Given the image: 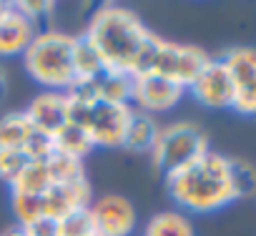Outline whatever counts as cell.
<instances>
[{"mask_svg":"<svg viewBox=\"0 0 256 236\" xmlns=\"http://www.w3.org/2000/svg\"><path fill=\"white\" fill-rule=\"evenodd\" d=\"M80 38L93 48L106 70L138 76L154 30L131 8L106 3L93 10Z\"/></svg>","mask_w":256,"mask_h":236,"instance_id":"obj_1","label":"cell"},{"mask_svg":"<svg viewBox=\"0 0 256 236\" xmlns=\"http://www.w3.org/2000/svg\"><path fill=\"white\" fill-rule=\"evenodd\" d=\"M164 178L171 201L188 214H214L236 201L228 156L211 148Z\"/></svg>","mask_w":256,"mask_h":236,"instance_id":"obj_2","label":"cell"},{"mask_svg":"<svg viewBox=\"0 0 256 236\" xmlns=\"http://www.w3.org/2000/svg\"><path fill=\"white\" fill-rule=\"evenodd\" d=\"M76 40H78V36H70L58 28L38 30L36 40L23 53L26 73L46 90L66 93L76 83V70H73Z\"/></svg>","mask_w":256,"mask_h":236,"instance_id":"obj_3","label":"cell"},{"mask_svg":"<svg viewBox=\"0 0 256 236\" xmlns=\"http://www.w3.org/2000/svg\"><path fill=\"white\" fill-rule=\"evenodd\" d=\"M208 58L211 56L198 46L174 43V40H166V38L154 33V38L148 43V50L144 56V63H141V73H158V76L171 78L174 83H178L188 90V86L204 70Z\"/></svg>","mask_w":256,"mask_h":236,"instance_id":"obj_4","label":"cell"},{"mask_svg":"<svg viewBox=\"0 0 256 236\" xmlns=\"http://www.w3.org/2000/svg\"><path fill=\"white\" fill-rule=\"evenodd\" d=\"M70 124L86 131L93 148H120L128 121L134 116V106H116L106 100L78 103L70 100Z\"/></svg>","mask_w":256,"mask_h":236,"instance_id":"obj_5","label":"cell"},{"mask_svg":"<svg viewBox=\"0 0 256 236\" xmlns=\"http://www.w3.org/2000/svg\"><path fill=\"white\" fill-rule=\"evenodd\" d=\"M208 151V136L206 131L194 121H176L168 126H161L158 138L151 151V164L164 176L188 166L198 156Z\"/></svg>","mask_w":256,"mask_h":236,"instance_id":"obj_6","label":"cell"},{"mask_svg":"<svg viewBox=\"0 0 256 236\" xmlns=\"http://www.w3.org/2000/svg\"><path fill=\"white\" fill-rule=\"evenodd\" d=\"M0 151H23L30 161H43L56 151V141L36 131L26 110L0 116Z\"/></svg>","mask_w":256,"mask_h":236,"instance_id":"obj_7","label":"cell"},{"mask_svg":"<svg viewBox=\"0 0 256 236\" xmlns=\"http://www.w3.org/2000/svg\"><path fill=\"white\" fill-rule=\"evenodd\" d=\"M221 60L234 80V110L241 116H256V48H228Z\"/></svg>","mask_w":256,"mask_h":236,"instance_id":"obj_8","label":"cell"},{"mask_svg":"<svg viewBox=\"0 0 256 236\" xmlns=\"http://www.w3.org/2000/svg\"><path fill=\"white\" fill-rule=\"evenodd\" d=\"M186 96V88L174 83L171 78H164L158 73H141L134 76V93H131V106L141 113L156 116L176 108Z\"/></svg>","mask_w":256,"mask_h":236,"instance_id":"obj_9","label":"cell"},{"mask_svg":"<svg viewBox=\"0 0 256 236\" xmlns=\"http://www.w3.org/2000/svg\"><path fill=\"white\" fill-rule=\"evenodd\" d=\"M96 236H131L138 226L136 206L120 194H106L88 206Z\"/></svg>","mask_w":256,"mask_h":236,"instance_id":"obj_10","label":"cell"},{"mask_svg":"<svg viewBox=\"0 0 256 236\" xmlns=\"http://www.w3.org/2000/svg\"><path fill=\"white\" fill-rule=\"evenodd\" d=\"M196 103L211 110H224L234 106V80L221 58H208L204 70L196 76V80L188 86V90Z\"/></svg>","mask_w":256,"mask_h":236,"instance_id":"obj_11","label":"cell"},{"mask_svg":"<svg viewBox=\"0 0 256 236\" xmlns=\"http://www.w3.org/2000/svg\"><path fill=\"white\" fill-rule=\"evenodd\" d=\"M23 110L36 131L53 141L70 126V103L63 90H40Z\"/></svg>","mask_w":256,"mask_h":236,"instance_id":"obj_12","label":"cell"},{"mask_svg":"<svg viewBox=\"0 0 256 236\" xmlns=\"http://www.w3.org/2000/svg\"><path fill=\"white\" fill-rule=\"evenodd\" d=\"M38 36V26L26 18L13 3L0 18V58H23Z\"/></svg>","mask_w":256,"mask_h":236,"instance_id":"obj_13","label":"cell"},{"mask_svg":"<svg viewBox=\"0 0 256 236\" xmlns=\"http://www.w3.org/2000/svg\"><path fill=\"white\" fill-rule=\"evenodd\" d=\"M158 131H161V126H158V121L154 116L141 113V110L134 108V116H131V121H128L120 148L128 151V154H148L151 156L154 144L158 138Z\"/></svg>","mask_w":256,"mask_h":236,"instance_id":"obj_14","label":"cell"},{"mask_svg":"<svg viewBox=\"0 0 256 236\" xmlns=\"http://www.w3.org/2000/svg\"><path fill=\"white\" fill-rule=\"evenodd\" d=\"M144 236H196V228L184 211L168 208V211L154 214L146 221Z\"/></svg>","mask_w":256,"mask_h":236,"instance_id":"obj_15","label":"cell"},{"mask_svg":"<svg viewBox=\"0 0 256 236\" xmlns=\"http://www.w3.org/2000/svg\"><path fill=\"white\" fill-rule=\"evenodd\" d=\"M53 186V176H50V168L43 161H30L20 174L18 178L10 184V196H38L43 191H48Z\"/></svg>","mask_w":256,"mask_h":236,"instance_id":"obj_16","label":"cell"},{"mask_svg":"<svg viewBox=\"0 0 256 236\" xmlns=\"http://www.w3.org/2000/svg\"><path fill=\"white\" fill-rule=\"evenodd\" d=\"M96 93H98V100L116 103V106H131L134 76L103 70V73L96 78Z\"/></svg>","mask_w":256,"mask_h":236,"instance_id":"obj_17","label":"cell"},{"mask_svg":"<svg viewBox=\"0 0 256 236\" xmlns=\"http://www.w3.org/2000/svg\"><path fill=\"white\" fill-rule=\"evenodd\" d=\"M73 70H76V80H90L98 78L106 68L100 63V58L93 53V48L78 36L76 40V53H73Z\"/></svg>","mask_w":256,"mask_h":236,"instance_id":"obj_18","label":"cell"},{"mask_svg":"<svg viewBox=\"0 0 256 236\" xmlns=\"http://www.w3.org/2000/svg\"><path fill=\"white\" fill-rule=\"evenodd\" d=\"M231 164V184L238 198H254L256 196V166L244 158H228Z\"/></svg>","mask_w":256,"mask_h":236,"instance_id":"obj_19","label":"cell"},{"mask_svg":"<svg viewBox=\"0 0 256 236\" xmlns=\"http://www.w3.org/2000/svg\"><path fill=\"white\" fill-rule=\"evenodd\" d=\"M56 148L58 151H63V154H70V156H76V158H86L90 151H93V144H90V138L86 136V131H80L78 126H68L58 138H56Z\"/></svg>","mask_w":256,"mask_h":236,"instance_id":"obj_20","label":"cell"},{"mask_svg":"<svg viewBox=\"0 0 256 236\" xmlns=\"http://www.w3.org/2000/svg\"><path fill=\"white\" fill-rule=\"evenodd\" d=\"M56 236H96L90 211L80 208V211H73V214L63 216L60 221H56Z\"/></svg>","mask_w":256,"mask_h":236,"instance_id":"obj_21","label":"cell"},{"mask_svg":"<svg viewBox=\"0 0 256 236\" xmlns=\"http://www.w3.org/2000/svg\"><path fill=\"white\" fill-rule=\"evenodd\" d=\"M28 164L30 158L23 151H0V181H6L10 186Z\"/></svg>","mask_w":256,"mask_h":236,"instance_id":"obj_22","label":"cell"},{"mask_svg":"<svg viewBox=\"0 0 256 236\" xmlns=\"http://www.w3.org/2000/svg\"><path fill=\"white\" fill-rule=\"evenodd\" d=\"M26 18H30L36 26L46 18V16H50L53 10H56V6L53 3H46V0H18V3H13Z\"/></svg>","mask_w":256,"mask_h":236,"instance_id":"obj_23","label":"cell"},{"mask_svg":"<svg viewBox=\"0 0 256 236\" xmlns=\"http://www.w3.org/2000/svg\"><path fill=\"white\" fill-rule=\"evenodd\" d=\"M0 236H33V234H30V231H28L26 226H18V224H16V226L6 228V231L0 234Z\"/></svg>","mask_w":256,"mask_h":236,"instance_id":"obj_24","label":"cell"},{"mask_svg":"<svg viewBox=\"0 0 256 236\" xmlns=\"http://www.w3.org/2000/svg\"><path fill=\"white\" fill-rule=\"evenodd\" d=\"M6 88H8V76H6V70H3V68H0V98H3Z\"/></svg>","mask_w":256,"mask_h":236,"instance_id":"obj_25","label":"cell"},{"mask_svg":"<svg viewBox=\"0 0 256 236\" xmlns=\"http://www.w3.org/2000/svg\"><path fill=\"white\" fill-rule=\"evenodd\" d=\"M10 8V3H6V0H0V18H3V13Z\"/></svg>","mask_w":256,"mask_h":236,"instance_id":"obj_26","label":"cell"}]
</instances>
